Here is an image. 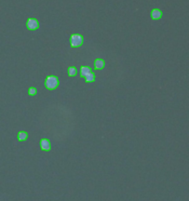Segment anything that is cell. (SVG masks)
Returning a JSON list of instances; mask_svg holds the SVG:
<instances>
[{
	"label": "cell",
	"instance_id": "obj_1",
	"mask_svg": "<svg viewBox=\"0 0 189 201\" xmlns=\"http://www.w3.org/2000/svg\"><path fill=\"white\" fill-rule=\"evenodd\" d=\"M60 84V80H59V77L56 76H48L46 78V81H44V85L48 90H55Z\"/></svg>",
	"mask_w": 189,
	"mask_h": 201
},
{
	"label": "cell",
	"instance_id": "obj_2",
	"mask_svg": "<svg viewBox=\"0 0 189 201\" xmlns=\"http://www.w3.org/2000/svg\"><path fill=\"white\" fill-rule=\"evenodd\" d=\"M83 43V37L79 34H73L70 36V47L71 48H79Z\"/></svg>",
	"mask_w": 189,
	"mask_h": 201
},
{
	"label": "cell",
	"instance_id": "obj_3",
	"mask_svg": "<svg viewBox=\"0 0 189 201\" xmlns=\"http://www.w3.org/2000/svg\"><path fill=\"white\" fill-rule=\"evenodd\" d=\"M26 26H27V28L29 30H36L39 27V22L36 19H28Z\"/></svg>",
	"mask_w": 189,
	"mask_h": 201
},
{
	"label": "cell",
	"instance_id": "obj_4",
	"mask_svg": "<svg viewBox=\"0 0 189 201\" xmlns=\"http://www.w3.org/2000/svg\"><path fill=\"white\" fill-rule=\"evenodd\" d=\"M40 148H41L43 151H49L51 150V143L48 138H42L40 140Z\"/></svg>",
	"mask_w": 189,
	"mask_h": 201
},
{
	"label": "cell",
	"instance_id": "obj_5",
	"mask_svg": "<svg viewBox=\"0 0 189 201\" xmlns=\"http://www.w3.org/2000/svg\"><path fill=\"white\" fill-rule=\"evenodd\" d=\"M105 67V61L103 58H96L94 61V68L97 70H101Z\"/></svg>",
	"mask_w": 189,
	"mask_h": 201
},
{
	"label": "cell",
	"instance_id": "obj_6",
	"mask_svg": "<svg viewBox=\"0 0 189 201\" xmlns=\"http://www.w3.org/2000/svg\"><path fill=\"white\" fill-rule=\"evenodd\" d=\"M92 71H91V68L88 67V66H81V68H80V76L82 77V78H85L89 74H91Z\"/></svg>",
	"mask_w": 189,
	"mask_h": 201
},
{
	"label": "cell",
	"instance_id": "obj_7",
	"mask_svg": "<svg viewBox=\"0 0 189 201\" xmlns=\"http://www.w3.org/2000/svg\"><path fill=\"white\" fill-rule=\"evenodd\" d=\"M161 16H162V12L159 9H153L151 11V17L153 19H161Z\"/></svg>",
	"mask_w": 189,
	"mask_h": 201
},
{
	"label": "cell",
	"instance_id": "obj_8",
	"mask_svg": "<svg viewBox=\"0 0 189 201\" xmlns=\"http://www.w3.org/2000/svg\"><path fill=\"white\" fill-rule=\"evenodd\" d=\"M28 138V133L25 131H20L17 133V140L20 142H24V140H26Z\"/></svg>",
	"mask_w": 189,
	"mask_h": 201
},
{
	"label": "cell",
	"instance_id": "obj_9",
	"mask_svg": "<svg viewBox=\"0 0 189 201\" xmlns=\"http://www.w3.org/2000/svg\"><path fill=\"white\" fill-rule=\"evenodd\" d=\"M84 79H85V82H88V83H93V82L95 81V74H94V73H91V74H89Z\"/></svg>",
	"mask_w": 189,
	"mask_h": 201
},
{
	"label": "cell",
	"instance_id": "obj_10",
	"mask_svg": "<svg viewBox=\"0 0 189 201\" xmlns=\"http://www.w3.org/2000/svg\"><path fill=\"white\" fill-rule=\"evenodd\" d=\"M67 74H68L69 77H76V75H77V68L75 66H71L67 70Z\"/></svg>",
	"mask_w": 189,
	"mask_h": 201
},
{
	"label": "cell",
	"instance_id": "obj_11",
	"mask_svg": "<svg viewBox=\"0 0 189 201\" xmlns=\"http://www.w3.org/2000/svg\"><path fill=\"white\" fill-rule=\"evenodd\" d=\"M28 94H29L30 96H34V95H36V94H37V89H36L35 87H32V88H29V89H28Z\"/></svg>",
	"mask_w": 189,
	"mask_h": 201
}]
</instances>
